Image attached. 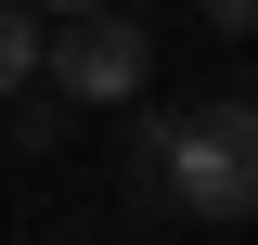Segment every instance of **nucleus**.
<instances>
[{"label": "nucleus", "mask_w": 258, "mask_h": 245, "mask_svg": "<svg viewBox=\"0 0 258 245\" xmlns=\"http://www.w3.org/2000/svg\"><path fill=\"white\" fill-rule=\"evenodd\" d=\"M155 207L258 219V103H194V116L155 129Z\"/></svg>", "instance_id": "1"}, {"label": "nucleus", "mask_w": 258, "mask_h": 245, "mask_svg": "<svg viewBox=\"0 0 258 245\" xmlns=\"http://www.w3.org/2000/svg\"><path fill=\"white\" fill-rule=\"evenodd\" d=\"M39 65H52V103H142L155 39H142V13H64V39H39Z\"/></svg>", "instance_id": "2"}, {"label": "nucleus", "mask_w": 258, "mask_h": 245, "mask_svg": "<svg viewBox=\"0 0 258 245\" xmlns=\"http://www.w3.org/2000/svg\"><path fill=\"white\" fill-rule=\"evenodd\" d=\"M39 78V26H26V0H0V103Z\"/></svg>", "instance_id": "3"}, {"label": "nucleus", "mask_w": 258, "mask_h": 245, "mask_svg": "<svg viewBox=\"0 0 258 245\" xmlns=\"http://www.w3.org/2000/svg\"><path fill=\"white\" fill-rule=\"evenodd\" d=\"M207 26H220V39H258V0H207Z\"/></svg>", "instance_id": "4"}, {"label": "nucleus", "mask_w": 258, "mask_h": 245, "mask_svg": "<svg viewBox=\"0 0 258 245\" xmlns=\"http://www.w3.org/2000/svg\"><path fill=\"white\" fill-rule=\"evenodd\" d=\"M39 13H103V0H39Z\"/></svg>", "instance_id": "5"}]
</instances>
